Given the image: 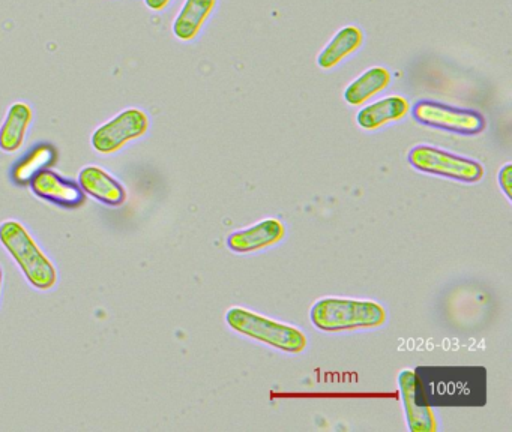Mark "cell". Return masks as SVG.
<instances>
[{
    "label": "cell",
    "instance_id": "cell-1",
    "mask_svg": "<svg viewBox=\"0 0 512 432\" xmlns=\"http://www.w3.org/2000/svg\"><path fill=\"white\" fill-rule=\"evenodd\" d=\"M425 404L481 407L487 402V372L482 366H418L413 369Z\"/></svg>",
    "mask_w": 512,
    "mask_h": 432
},
{
    "label": "cell",
    "instance_id": "cell-19",
    "mask_svg": "<svg viewBox=\"0 0 512 432\" xmlns=\"http://www.w3.org/2000/svg\"><path fill=\"white\" fill-rule=\"evenodd\" d=\"M172 0H145V5L148 6L151 11L160 12L169 6Z\"/></svg>",
    "mask_w": 512,
    "mask_h": 432
},
{
    "label": "cell",
    "instance_id": "cell-3",
    "mask_svg": "<svg viewBox=\"0 0 512 432\" xmlns=\"http://www.w3.org/2000/svg\"><path fill=\"white\" fill-rule=\"evenodd\" d=\"M310 320L323 332L373 329L385 324L386 311L373 300L325 297L311 306Z\"/></svg>",
    "mask_w": 512,
    "mask_h": 432
},
{
    "label": "cell",
    "instance_id": "cell-13",
    "mask_svg": "<svg viewBox=\"0 0 512 432\" xmlns=\"http://www.w3.org/2000/svg\"><path fill=\"white\" fill-rule=\"evenodd\" d=\"M410 111L409 101L404 96L392 95L368 104L356 114V122L362 129L374 131L389 122L403 119Z\"/></svg>",
    "mask_w": 512,
    "mask_h": 432
},
{
    "label": "cell",
    "instance_id": "cell-14",
    "mask_svg": "<svg viewBox=\"0 0 512 432\" xmlns=\"http://www.w3.org/2000/svg\"><path fill=\"white\" fill-rule=\"evenodd\" d=\"M215 5L217 0H185L181 11L173 21V35L179 41H193L214 11Z\"/></svg>",
    "mask_w": 512,
    "mask_h": 432
},
{
    "label": "cell",
    "instance_id": "cell-12",
    "mask_svg": "<svg viewBox=\"0 0 512 432\" xmlns=\"http://www.w3.org/2000/svg\"><path fill=\"white\" fill-rule=\"evenodd\" d=\"M34 120V111L28 102H14L5 114L4 122L0 125V150L14 153L22 149L26 135Z\"/></svg>",
    "mask_w": 512,
    "mask_h": 432
},
{
    "label": "cell",
    "instance_id": "cell-10",
    "mask_svg": "<svg viewBox=\"0 0 512 432\" xmlns=\"http://www.w3.org/2000/svg\"><path fill=\"white\" fill-rule=\"evenodd\" d=\"M80 188L86 195L107 207H121L127 201V189L100 165H86L79 173Z\"/></svg>",
    "mask_w": 512,
    "mask_h": 432
},
{
    "label": "cell",
    "instance_id": "cell-8",
    "mask_svg": "<svg viewBox=\"0 0 512 432\" xmlns=\"http://www.w3.org/2000/svg\"><path fill=\"white\" fill-rule=\"evenodd\" d=\"M29 186L38 198L62 209H77L85 204L86 194L79 183L49 168L38 173Z\"/></svg>",
    "mask_w": 512,
    "mask_h": 432
},
{
    "label": "cell",
    "instance_id": "cell-17",
    "mask_svg": "<svg viewBox=\"0 0 512 432\" xmlns=\"http://www.w3.org/2000/svg\"><path fill=\"white\" fill-rule=\"evenodd\" d=\"M55 146L49 143H41L29 150L28 155L23 156L13 167V180L19 186H26L41 171L56 161Z\"/></svg>",
    "mask_w": 512,
    "mask_h": 432
},
{
    "label": "cell",
    "instance_id": "cell-20",
    "mask_svg": "<svg viewBox=\"0 0 512 432\" xmlns=\"http://www.w3.org/2000/svg\"><path fill=\"white\" fill-rule=\"evenodd\" d=\"M2 290H4V269L0 266V299H2Z\"/></svg>",
    "mask_w": 512,
    "mask_h": 432
},
{
    "label": "cell",
    "instance_id": "cell-2",
    "mask_svg": "<svg viewBox=\"0 0 512 432\" xmlns=\"http://www.w3.org/2000/svg\"><path fill=\"white\" fill-rule=\"evenodd\" d=\"M0 245L7 249L14 263L32 288L50 291L58 285L59 273L52 258L38 245L31 231L17 219L0 224Z\"/></svg>",
    "mask_w": 512,
    "mask_h": 432
},
{
    "label": "cell",
    "instance_id": "cell-11",
    "mask_svg": "<svg viewBox=\"0 0 512 432\" xmlns=\"http://www.w3.org/2000/svg\"><path fill=\"white\" fill-rule=\"evenodd\" d=\"M286 236V228L278 219L269 218L245 228L235 231L227 237V246L236 254H250L277 245Z\"/></svg>",
    "mask_w": 512,
    "mask_h": 432
},
{
    "label": "cell",
    "instance_id": "cell-5",
    "mask_svg": "<svg viewBox=\"0 0 512 432\" xmlns=\"http://www.w3.org/2000/svg\"><path fill=\"white\" fill-rule=\"evenodd\" d=\"M407 161L415 170L446 177L461 183H476L484 177V167L475 159L419 144L407 153Z\"/></svg>",
    "mask_w": 512,
    "mask_h": 432
},
{
    "label": "cell",
    "instance_id": "cell-15",
    "mask_svg": "<svg viewBox=\"0 0 512 432\" xmlns=\"http://www.w3.org/2000/svg\"><path fill=\"white\" fill-rule=\"evenodd\" d=\"M364 42V33L359 27L346 26L335 33L329 44L317 56V65L322 69H331L341 60L355 53Z\"/></svg>",
    "mask_w": 512,
    "mask_h": 432
},
{
    "label": "cell",
    "instance_id": "cell-4",
    "mask_svg": "<svg viewBox=\"0 0 512 432\" xmlns=\"http://www.w3.org/2000/svg\"><path fill=\"white\" fill-rule=\"evenodd\" d=\"M226 323L235 332L286 353H302L308 345L307 336L298 327L239 306H233L226 312Z\"/></svg>",
    "mask_w": 512,
    "mask_h": 432
},
{
    "label": "cell",
    "instance_id": "cell-16",
    "mask_svg": "<svg viewBox=\"0 0 512 432\" xmlns=\"http://www.w3.org/2000/svg\"><path fill=\"white\" fill-rule=\"evenodd\" d=\"M391 83V74L382 66H374L362 72L344 90V101L350 105H362L377 93L385 90Z\"/></svg>",
    "mask_w": 512,
    "mask_h": 432
},
{
    "label": "cell",
    "instance_id": "cell-6",
    "mask_svg": "<svg viewBox=\"0 0 512 432\" xmlns=\"http://www.w3.org/2000/svg\"><path fill=\"white\" fill-rule=\"evenodd\" d=\"M410 110L413 119L421 125L458 135H478L487 128L485 117L470 108L452 107L443 102L422 99Z\"/></svg>",
    "mask_w": 512,
    "mask_h": 432
},
{
    "label": "cell",
    "instance_id": "cell-7",
    "mask_svg": "<svg viewBox=\"0 0 512 432\" xmlns=\"http://www.w3.org/2000/svg\"><path fill=\"white\" fill-rule=\"evenodd\" d=\"M149 116L140 108L130 107L116 114L95 129L91 144L101 155H113L131 141L139 140L149 131Z\"/></svg>",
    "mask_w": 512,
    "mask_h": 432
},
{
    "label": "cell",
    "instance_id": "cell-18",
    "mask_svg": "<svg viewBox=\"0 0 512 432\" xmlns=\"http://www.w3.org/2000/svg\"><path fill=\"white\" fill-rule=\"evenodd\" d=\"M511 170L512 165L506 164L505 167L499 171V185L500 188L503 189V192H505L508 200H511V186H509V182H511Z\"/></svg>",
    "mask_w": 512,
    "mask_h": 432
},
{
    "label": "cell",
    "instance_id": "cell-9",
    "mask_svg": "<svg viewBox=\"0 0 512 432\" xmlns=\"http://www.w3.org/2000/svg\"><path fill=\"white\" fill-rule=\"evenodd\" d=\"M401 402L406 413L407 426L412 432L437 431L436 416L433 408L425 404L419 392L418 380L413 369H403L398 374Z\"/></svg>",
    "mask_w": 512,
    "mask_h": 432
}]
</instances>
